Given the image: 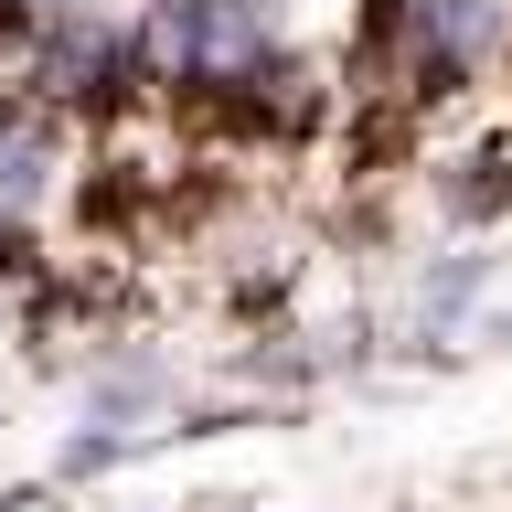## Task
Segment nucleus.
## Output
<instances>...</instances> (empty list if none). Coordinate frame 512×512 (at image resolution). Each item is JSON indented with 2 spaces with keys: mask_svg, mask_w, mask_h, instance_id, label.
<instances>
[{
  "mask_svg": "<svg viewBox=\"0 0 512 512\" xmlns=\"http://www.w3.org/2000/svg\"><path fill=\"white\" fill-rule=\"evenodd\" d=\"M502 43V0H416V64L427 75H470L480 54Z\"/></svg>",
  "mask_w": 512,
  "mask_h": 512,
  "instance_id": "1",
  "label": "nucleus"
},
{
  "mask_svg": "<svg viewBox=\"0 0 512 512\" xmlns=\"http://www.w3.org/2000/svg\"><path fill=\"white\" fill-rule=\"evenodd\" d=\"M438 203H448L459 224H491V214H512V160H502V150H470V160H459V171L438 182Z\"/></svg>",
  "mask_w": 512,
  "mask_h": 512,
  "instance_id": "2",
  "label": "nucleus"
},
{
  "mask_svg": "<svg viewBox=\"0 0 512 512\" xmlns=\"http://www.w3.org/2000/svg\"><path fill=\"white\" fill-rule=\"evenodd\" d=\"M150 406H160V363H118V374L86 384V416H96V427H128V416H150Z\"/></svg>",
  "mask_w": 512,
  "mask_h": 512,
  "instance_id": "3",
  "label": "nucleus"
},
{
  "mask_svg": "<svg viewBox=\"0 0 512 512\" xmlns=\"http://www.w3.org/2000/svg\"><path fill=\"white\" fill-rule=\"evenodd\" d=\"M11 11H22L32 32H43V22H64V11H75V0H11Z\"/></svg>",
  "mask_w": 512,
  "mask_h": 512,
  "instance_id": "4",
  "label": "nucleus"
}]
</instances>
